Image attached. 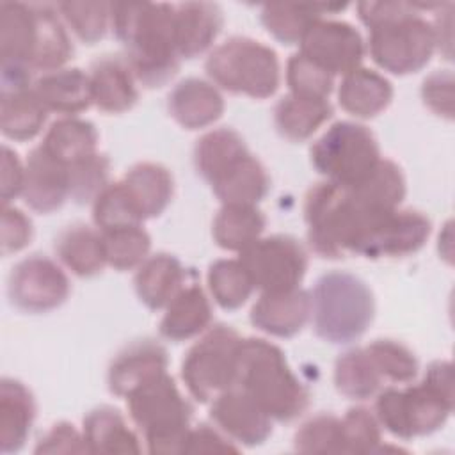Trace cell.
<instances>
[{
    "instance_id": "obj_1",
    "label": "cell",
    "mask_w": 455,
    "mask_h": 455,
    "mask_svg": "<svg viewBox=\"0 0 455 455\" xmlns=\"http://www.w3.org/2000/svg\"><path fill=\"white\" fill-rule=\"evenodd\" d=\"M110 28L124 46V60L137 84L165 85L180 69L174 39V5L110 4Z\"/></svg>"
},
{
    "instance_id": "obj_2",
    "label": "cell",
    "mask_w": 455,
    "mask_h": 455,
    "mask_svg": "<svg viewBox=\"0 0 455 455\" xmlns=\"http://www.w3.org/2000/svg\"><path fill=\"white\" fill-rule=\"evenodd\" d=\"M393 212V210H391ZM389 212L364 206L347 185L315 183L304 199L307 243L320 258L338 259L347 252L359 254L373 226Z\"/></svg>"
},
{
    "instance_id": "obj_3",
    "label": "cell",
    "mask_w": 455,
    "mask_h": 455,
    "mask_svg": "<svg viewBox=\"0 0 455 455\" xmlns=\"http://www.w3.org/2000/svg\"><path fill=\"white\" fill-rule=\"evenodd\" d=\"M453 411V370L434 361L418 384L382 387L375 395V418L391 435L409 441L439 430Z\"/></svg>"
},
{
    "instance_id": "obj_4",
    "label": "cell",
    "mask_w": 455,
    "mask_h": 455,
    "mask_svg": "<svg viewBox=\"0 0 455 455\" xmlns=\"http://www.w3.org/2000/svg\"><path fill=\"white\" fill-rule=\"evenodd\" d=\"M235 386L247 393L272 421H291L309 403V391L293 373L283 350L261 338H242Z\"/></svg>"
},
{
    "instance_id": "obj_5",
    "label": "cell",
    "mask_w": 455,
    "mask_h": 455,
    "mask_svg": "<svg viewBox=\"0 0 455 455\" xmlns=\"http://www.w3.org/2000/svg\"><path fill=\"white\" fill-rule=\"evenodd\" d=\"M375 316V299L370 286L343 270L318 277L311 291V320L318 338L332 345L359 339Z\"/></svg>"
},
{
    "instance_id": "obj_6",
    "label": "cell",
    "mask_w": 455,
    "mask_h": 455,
    "mask_svg": "<svg viewBox=\"0 0 455 455\" xmlns=\"http://www.w3.org/2000/svg\"><path fill=\"white\" fill-rule=\"evenodd\" d=\"M128 414L151 453H185L192 407L165 371L126 396Z\"/></svg>"
},
{
    "instance_id": "obj_7",
    "label": "cell",
    "mask_w": 455,
    "mask_h": 455,
    "mask_svg": "<svg viewBox=\"0 0 455 455\" xmlns=\"http://www.w3.org/2000/svg\"><path fill=\"white\" fill-rule=\"evenodd\" d=\"M204 69L215 87L256 100L270 98L281 82L277 53L270 46L243 36H233L215 46L204 62Z\"/></svg>"
},
{
    "instance_id": "obj_8",
    "label": "cell",
    "mask_w": 455,
    "mask_h": 455,
    "mask_svg": "<svg viewBox=\"0 0 455 455\" xmlns=\"http://www.w3.org/2000/svg\"><path fill=\"white\" fill-rule=\"evenodd\" d=\"M428 4H411L403 14L382 21L370 30V55L373 62L393 75H411L423 69L434 52L435 37L432 23L419 9H432Z\"/></svg>"
},
{
    "instance_id": "obj_9",
    "label": "cell",
    "mask_w": 455,
    "mask_h": 455,
    "mask_svg": "<svg viewBox=\"0 0 455 455\" xmlns=\"http://www.w3.org/2000/svg\"><path fill=\"white\" fill-rule=\"evenodd\" d=\"M309 156L318 174L347 187L359 183L382 158L373 132L354 121L331 124L313 142Z\"/></svg>"
},
{
    "instance_id": "obj_10",
    "label": "cell",
    "mask_w": 455,
    "mask_h": 455,
    "mask_svg": "<svg viewBox=\"0 0 455 455\" xmlns=\"http://www.w3.org/2000/svg\"><path fill=\"white\" fill-rule=\"evenodd\" d=\"M240 343L242 336L233 327L219 323L188 348L181 361V379L194 400L208 403L235 387Z\"/></svg>"
},
{
    "instance_id": "obj_11",
    "label": "cell",
    "mask_w": 455,
    "mask_h": 455,
    "mask_svg": "<svg viewBox=\"0 0 455 455\" xmlns=\"http://www.w3.org/2000/svg\"><path fill=\"white\" fill-rule=\"evenodd\" d=\"M238 259L261 293L297 288L307 270V252L290 235L259 236L240 252Z\"/></svg>"
},
{
    "instance_id": "obj_12",
    "label": "cell",
    "mask_w": 455,
    "mask_h": 455,
    "mask_svg": "<svg viewBox=\"0 0 455 455\" xmlns=\"http://www.w3.org/2000/svg\"><path fill=\"white\" fill-rule=\"evenodd\" d=\"M69 279L53 259L32 254L16 263L9 274L11 304L25 313H48L69 297Z\"/></svg>"
},
{
    "instance_id": "obj_13",
    "label": "cell",
    "mask_w": 455,
    "mask_h": 455,
    "mask_svg": "<svg viewBox=\"0 0 455 455\" xmlns=\"http://www.w3.org/2000/svg\"><path fill=\"white\" fill-rule=\"evenodd\" d=\"M299 52L332 76H345L361 66L366 44L354 25L320 18L300 39Z\"/></svg>"
},
{
    "instance_id": "obj_14",
    "label": "cell",
    "mask_w": 455,
    "mask_h": 455,
    "mask_svg": "<svg viewBox=\"0 0 455 455\" xmlns=\"http://www.w3.org/2000/svg\"><path fill=\"white\" fill-rule=\"evenodd\" d=\"M210 407L213 425L242 446L263 444L272 434V418L240 387L215 396Z\"/></svg>"
},
{
    "instance_id": "obj_15",
    "label": "cell",
    "mask_w": 455,
    "mask_h": 455,
    "mask_svg": "<svg viewBox=\"0 0 455 455\" xmlns=\"http://www.w3.org/2000/svg\"><path fill=\"white\" fill-rule=\"evenodd\" d=\"M430 220L414 210L384 215L364 240L359 254L366 258H400L418 252L430 236Z\"/></svg>"
},
{
    "instance_id": "obj_16",
    "label": "cell",
    "mask_w": 455,
    "mask_h": 455,
    "mask_svg": "<svg viewBox=\"0 0 455 455\" xmlns=\"http://www.w3.org/2000/svg\"><path fill=\"white\" fill-rule=\"evenodd\" d=\"M251 323L275 338H291L299 334L311 318V293L300 286L261 293L251 309Z\"/></svg>"
},
{
    "instance_id": "obj_17",
    "label": "cell",
    "mask_w": 455,
    "mask_h": 455,
    "mask_svg": "<svg viewBox=\"0 0 455 455\" xmlns=\"http://www.w3.org/2000/svg\"><path fill=\"white\" fill-rule=\"evenodd\" d=\"M21 197L28 208L52 213L69 199V171L50 156L41 146L34 148L25 162Z\"/></svg>"
},
{
    "instance_id": "obj_18",
    "label": "cell",
    "mask_w": 455,
    "mask_h": 455,
    "mask_svg": "<svg viewBox=\"0 0 455 455\" xmlns=\"http://www.w3.org/2000/svg\"><path fill=\"white\" fill-rule=\"evenodd\" d=\"M167 350L153 339L124 347L110 363L107 382L110 393L126 398L133 389L167 371Z\"/></svg>"
},
{
    "instance_id": "obj_19",
    "label": "cell",
    "mask_w": 455,
    "mask_h": 455,
    "mask_svg": "<svg viewBox=\"0 0 455 455\" xmlns=\"http://www.w3.org/2000/svg\"><path fill=\"white\" fill-rule=\"evenodd\" d=\"M222 204H258L270 190L265 165L247 149L208 180Z\"/></svg>"
},
{
    "instance_id": "obj_20",
    "label": "cell",
    "mask_w": 455,
    "mask_h": 455,
    "mask_svg": "<svg viewBox=\"0 0 455 455\" xmlns=\"http://www.w3.org/2000/svg\"><path fill=\"white\" fill-rule=\"evenodd\" d=\"M167 110L180 126L199 130L213 124L222 116L224 98L212 82L190 76L169 92Z\"/></svg>"
},
{
    "instance_id": "obj_21",
    "label": "cell",
    "mask_w": 455,
    "mask_h": 455,
    "mask_svg": "<svg viewBox=\"0 0 455 455\" xmlns=\"http://www.w3.org/2000/svg\"><path fill=\"white\" fill-rule=\"evenodd\" d=\"M224 18L217 4L185 2L174 5V39L180 59L204 53L220 34Z\"/></svg>"
},
{
    "instance_id": "obj_22",
    "label": "cell",
    "mask_w": 455,
    "mask_h": 455,
    "mask_svg": "<svg viewBox=\"0 0 455 455\" xmlns=\"http://www.w3.org/2000/svg\"><path fill=\"white\" fill-rule=\"evenodd\" d=\"M92 103L108 114L130 110L137 100V80L124 57L105 55L92 62L89 71Z\"/></svg>"
},
{
    "instance_id": "obj_23",
    "label": "cell",
    "mask_w": 455,
    "mask_h": 455,
    "mask_svg": "<svg viewBox=\"0 0 455 455\" xmlns=\"http://www.w3.org/2000/svg\"><path fill=\"white\" fill-rule=\"evenodd\" d=\"M37 37V14L34 4H0V59L2 66H23L30 60ZM32 71V69H30Z\"/></svg>"
},
{
    "instance_id": "obj_24",
    "label": "cell",
    "mask_w": 455,
    "mask_h": 455,
    "mask_svg": "<svg viewBox=\"0 0 455 455\" xmlns=\"http://www.w3.org/2000/svg\"><path fill=\"white\" fill-rule=\"evenodd\" d=\"M34 91L48 112L76 116L92 105L89 73L80 68H60L43 73Z\"/></svg>"
},
{
    "instance_id": "obj_25",
    "label": "cell",
    "mask_w": 455,
    "mask_h": 455,
    "mask_svg": "<svg viewBox=\"0 0 455 455\" xmlns=\"http://www.w3.org/2000/svg\"><path fill=\"white\" fill-rule=\"evenodd\" d=\"M121 183L142 220L164 213L174 194L171 171L155 162L135 164L126 171Z\"/></svg>"
},
{
    "instance_id": "obj_26",
    "label": "cell",
    "mask_w": 455,
    "mask_h": 455,
    "mask_svg": "<svg viewBox=\"0 0 455 455\" xmlns=\"http://www.w3.org/2000/svg\"><path fill=\"white\" fill-rule=\"evenodd\" d=\"M391 100V82L375 69L363 66L347 73L338 87L339 107L359 119L379 116L389 107Z\"/></svg>"
},
{
    "instance_id": "obj_27",
    "label": "cell",
    "mask_w": 455,
    "mask_h": 455,
    "mask_svg": "<svg viewBox=\"0 0 455 455\" xmlns=\"http://www.w3.org/2000/svg\"><path fill=\"white\" fill-rule=\"evenodd\" d=\"M187 272L181 261L167 252L148 256L135 272V291L149 309H164L183 288Z\"/></svg>"
},
{
    "instance_id": "obj_28",
    "label": "cell",
    "mask_w": 455,
    "mask_h": 455,
    "mask_svg": "<svg viewBox=\"0 0 455 455\" xmlns=\"http://www.w3.org/2000/svg\"><path fill=\"white\" fill-rule=\"evenodd\" d=\"M164 309L160 334L174 343L203 334L212 323V304L199 284L185 286Z\"/></svg>"
},
{
    "instance_id": "obj_29",
    "label": "cell",
    "mask_w": 455,
    "mask_h": 455,
    "mask_svg": "<svg viewBox=\"0 0 455 455\" xmlns=\"http://www.w3.org/2000/svg\"><path fill=\"white\" fill-rule=\"evenodd\" d=\"M36 419V402L30 389L16 379L0 382V450L20 451Z\"/></svg>"
},
{
    "instance_id": "obj_30",
    "label": "cell",
    "mask_w": 455,
    "mask_h": 455,
    "mask_svg": "<svg viewBox=\"0 0 455 455\" xmlns=\"http://www.w3.org/2000/svg\"><path fill=\"white\" fill-rule=\"evenodd\" d=\"M84 439L89 453H139L140 439L133 428H130L124 416L110 407L100 405L87 412L82 425Z\"/></svg>"
},
{
    "instance_id": "obj_31",
    "label": "cell",
    "mask_w": 455,
    "mask_h": 455,
    "mask_svg": "<svg viewBox=\"0 0 455 455\" xmlns=\"http://www.w3.org/2000/svg\"><path fill=\"white\" fill-rule=\"evenodd\" d=\"M60 263L78 277H92L107 265L103 238L98 228L73 224L55 238Z\"/></svg>"
},
{
    "instance_id": "obj_32",
    "label": "cell",
    "mask_w": 455,
    "mask_h": 455,
    "mask_svg": "<svg viewBox=\"0 0 455 455\" xmlns=\"http://www.w3.org/2000/svg\"><path fill=\"white\" fill-rule=\"evenodd\" d=\"M48 110L37 98L34 85L2 89L0 130L7 139L23 142L34 139L44 126Z\"/></svg>"
},
{
    "instance_id": "obj_33",
    "label": "cell",
    "mask_w": 455,
    "mask_h": 455,
    "mask_svg": "<svg viewBox=\"0 0 455 455\" xmlns=\"http://www.w3.org/2000/svg\"><path fill=\"white\" fill-rule=\"evenodd\" d=\"M39 146L57 162L69 167L98 153V132L91 121L66 116L50 124Z\"/></svg>"
},
{
    "instance_id": "obj_34",
    "label": "cell",
    "mask_w": 455,
    "mask_h": 455,
    "mask_svg": "<svg viewBox=\"0 0 455 455\" xmlns=\"http://www.w3.org/2000/svg\"><path fill=\"white\" fill-rule=\"evenodd\" d=\"M347 4H268L261 9V23L279 43L299 44L307 28L323 14L343 11Z\"/></svg>"
},
{
    "instance_id": "obj_35",
    "label": "cell",
    "mask_w": 455,
    "mask_h": 455,
    "mask_svg": "<svg viewBox=\"0 0 455 455\" xmlns=\"http://www.w3.org/2000/svg\"><path fill=\"white\" fill-rule=\"evenodd\" d=\"M331 117L332 105L329 100H313L295 94H286L274 108L277 132L291 142L307 140Z\"/></svg>"
},
{
    "instance_id": "obj_36",
    "label": "cell",
    "mask_w": 455,
    "mask_h": 455,
    "mask_svg": "<svg viewBox=\"0 0 455 455\" xmlns=\"http://www.w3.org/2000/svg\"><path fill=\"white\" fill-rule=\"evenodd\" d=\"M37 14V37L30 60L32 71L50 73L64 68L73 55V44L69 34L57 14V7L46 4H34Z\"/></svg>"
},
{
    "instance_id": "obj_37",
    "label": "cell",
    "mask_w": 455,
    "mask_h": 455,
    "mask_svg": "<svg viewBox=\"0 0 455 455\" xmlns=\"http://www.w3.org/2000/svg\"><path fill=\"white\" fill-rule=\"evenodd\" d=\"M265 226L267 219L254 204H222L212 222V235L220 249L240 254L263 236Z\"/></svg>"
},
{
    "instance_id": "obj_38",
    "label": "cell",
    "mask_w": 455,
    "mask_h": 455,
    "mask_svg": "<svg viewBox=\"0 0 455 455\" xmlns=\"http://www.w3.org/2000/svg\"><path fill=\"white\" fill-rule=\"evenodd\" d=\"M334 386L347 398L368 400L386 387V380L373 364L366 348L361 347L347 350L336 359Z\"/></svg>"
},
{
    "instance_id": "obj_39",
    "label": "cell",
    "mask_w": 455,
    "mask_h": 455,
    "mask_svg": "<svg viewBox=\"0 0 455 455\" xmlns=\"http://www.w3.org/2000/svg\"><path fill=\"white\" fill-rule=\"evenodd\" d=\"M348 188L364 206L379 212L396 210L407 192L402 169L387 158H380L368 176Z\"/></svg>"
},
{
    "instance_id": "obj_40",
    "label": "cell",
    "mask_w": 455,
    "mask_h": 455,
    "mask_svg": "<svg viewBox=\"0 0 455 455\" xmlns=\"http://www.w3.org/2000/svg\"><path fill=\"white\" fill-rule=\"evenodd\" d=\"M208 290L226 311L242 307L256 290L240 259H217L208 268Z\"/></svg>"
},
{
    "instance_id": "obj_41",
    "label": "cell",
    "mask_w": 455,
    "mask_h": 455,
    "mask_svg": "<svg viewBox=\"0 0 455 455\" xmlns=\"http://www.w3.org/2000/svg\"><path fill=\"white\" fill-rule=\"evenodd\" d=\"M103 238V249L107 265L116 270H132L139 268L144 259L149 256L151 249V236L142 228L137 226H124L110 231H100Z\"/></svg>"
},
{
    "instance_id": "obj_42",
    "label": "cell",
    "mask_w": 455,
    "mask_h": 455,
    "mask_svg": "<svg viewBox=\"0 0 455 455\" xmlns=\"http://www.w3.org/2000/svg\"><path fill=\"white\" fill-rule=\"evenodd\" d=\"M247 149L242 135L233 128H215L206 132L194 146L196 171L208 181L231 158Z\"/></svg>"
},
{
    "instance_id": "obj_43",
    "label": "cell",
    "mask_w": 455,
    "mask_h": 455,
    "mask_svg": "<svg viewBox=\"0 0 455 455\" xmlns=\"http://www.w3.org/2000/svg\"><path fill=\"white\" fill-rule=\"evenodd\" d=\"M293 446L300 453H347L341 418L316 414L304 421L293 435Z\"/></svg>"
},
{
    "instance_id": "obj_44",
    "label": "cell",
    "mask_w": 455,
    "mask_h": 455,
    "mask_svg": "<svg viewBox=\"0 0 455 455\" xmlns=\"http://www.w3.org/2000/svg\"><path fill=\"white\" fill-rule=\"evenodd\" d=\"M57 11L71 32L84 43H98L110 27V4L107 2H60Z\"/></svg>"
},
{
    "instance_id": "obj_45",
    "label": "cell",
    "mask_w": 455,
    "mask_h": 455,
    "mask_svg": "<svg viewBox=\"0 0 455 455\" xmlns=\"http://www.w3.org/2000/svg\"><path fill=\"white\" fill-rule=\"evenodd\" d=\"M382 379L391 384H409L418 375V359L411 348L395 339H375L364 347Z\"/></svg>"
},
{
    "instance_id": "obj_46",
    "label": "cell",
    "mask_w": 455,
    "mask_h": 455,
    "mask_svg": "<svg viewBox=\"0 0 455 455\" xmlns=\"http://www.w3.org/2000/svg\"><path fill=\"white\" fill-rule=\"evenodd\" d=\"M92 220L100 231H110L144 222L121 181L108 183L92 201Z\"/></svg>"
},
{
    "instance_id": "obj_47",
    "label": "cell",
    "mask_w": 455,
    "mask_h": 455,
    "mask_svg": "<svg viewBox=\"0 0 455 455\" xmlns=\"http://www.w3.org/2000/svg\"><path fill=\"white\" fill-rule=\"evenodd\" d=\"M286 84L290 87V94L313 100H329V94L334 89V76L297 52L288 59Z\"/></svg>"
},
{
    "instance_id": "obj_48",
    "label": "cell",
    "mask_w": 455,
    "mask_h": 455,
    "mask_svg": "<svg viewBox=\"0 0 455 455\" xmlns=\"http://www.w3.org/2000/svg\"><path fill=\"white\" fill-rule=\"evenodd\" d=\"M69 171V199L78 204L92 203L108 185L110 162L105 155L96 153L75 165Z\"/></svg>"
},
{
    "instance_id": "obj_49",
    "label": "cell",
    "mask_w": 455,
    "mask_h": 455,
    "mask_svg": "<svg viewBox=\"0 0 455 455\" xmlns=\"http://www.w3.org/2000/svg\"><path fill=\"white\" fill-rule=\"evenodd\" d=\"M345 450L354 455H366L382 450L380 425L366 407H352L341 418Z\"/></svg>"
},
{
    "instance_id": "obj_50",
    "label": "cell",
    "mask_w": 455,
    "mask_h": 455,
    "mask_svg": "<svg viewBox=\"0 0 455 455\" xmlns=\"http://www.w3.org/2000/svg\"><path fill=\"white\" fill-rule=\"evenodd\" d=\"M423 103L437 116L453 117V75L450 69H439L428 75L421 85Z\"/></svg>"
},
{
    "instance_id": "obj_51",
    "label": "cell",
    "mask_w": 455,
    "mask_h": 455,
    "mask_svg": "<svg viewBox=\"0 0 455 455\" xmlns=\"http://www.w3.org/2000/svg\"><path fill=\"white\" fill-rule=\"evenodd\" d=\"M36 453H89L84 432H78L71 423L59 421L52 425L37 441Z\"/></svg>"
},
{
    "instance_id": "obj_52",
    "label": "cell",
    "mask_w": 455,
    "mask_h": 455,
    "mask_svg": "<svg viewBox=\"0 0 455 455\" xmlns=\"http://www.w3.org/2000/svg\"><path fill=\"white\" fill-rule=\"evenodd\" d=\"M30 219L14 206H2V254L9 256L25 249L32 240Z\"/></svg>"
},
{
    "instance_id": "obj_53",
    "label": "cell",
    "mask_w": 455,
    "mask_h": 455,
    "mask_svg": "<svg viewBox=\"0 0 455 455\" xmlns=\"http://www.w3.org/2000/svg\"><path fill=\"white\" fill-rule=\"evenodd\" d=\"M220 451H238V446L219 428L210 425L190 427L185 453H220Z\"/></svg>"
},
{
    "instance_id": "obj_54",
    "label": "cell",
    "mask_w": 455,
    "mask_h": 455,
    "mask_svg": "<svg viewBox=\"0 0 455 455\" xmlns=\"http://www.w3.org/2000/svg\"><path fill=\"white\" fill-rule=\"evenodd\" d=\"M25 183V164L7 144L2 146V206L21 196Z\"/></svg>"
}]
</instances>
